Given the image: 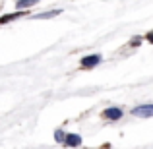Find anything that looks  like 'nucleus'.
<instances>
[{
  "instance_id": "1",
  "label": "nucleus",
  "mask_w": 153,
  "mask_h": 149,
  "mask_svg": "<svg viewBox=\"0 0 153 149\" xmlns=\"http://www.w3.org/2000/svg\"><path fill=\"white\" fill-rule=\"evenodd\" d=\"M132 114L140 116V118H149V116H153V105H140L132 110Z\"/></svg>"
},
{
  "instance_id": "2",
  "label": "nucleus",
  "mask_w": 153,
  "mask_h": 149,
  "mask_svg": "<svg viewBox=\"0 0 153 149\" xmlns=\"http://www.w3.org/2000/svg\"><path fill=\"white\" fill-rule=\"evenodd\" d=\"M122 108H118V107H108V108H105L103 110V116L107 120H120L122 118Z\"/></svg>"
},
{
  "instance_id": "3",
  "label": "nucleus",
  "mask_w": 153,
  "mask_h": 149,
  "mask_svg": "<svg viewBox=\"0 0 153 149\" xmlns=\"http://www.w3.org/2000/svg\"><path fill=\"white\" fill-rule=\"evenodd\" d=\"M99 62H101V54L85 56V58H82V68H95Z\"/></svg>"
},
{
  "instance_id": "4",
  "label": "nucleus",
  "mask_w": 153,
  "mask_h": 149,
  "mask_svg": "<svg viewBox=\"0 0 153 149\" xmlns=\"http://www.w3.org/2000/svg\"><path fill=\"white\" fill-rule=\"evenodd\" d=\"M64 145H68V147H79V145H82V136H78V134H66Z\"/></svg>"
},
{
  "instance_id": "5",
  "label": "nucleus",
  "mask_w": 153,
  "mask_h": 149,
  "mask_svg": "<svg viewBox=\"0 0 153 149\" xmlns=\"http://www.w3.org/2000/svg\"><path fill=\"white\" fill-rule=\"evenodd\" d=\"M22 16H25V12H23V10H18V12H14V14L0 16V23H8V21H12V19H18V18H22Z\"/></svg>"
},
{
  "instance_id": "6",
  "label": "nucleus",
  "mask_w": 153,
  "mask_h": 149,
  "mask_svg": "<svg viewBox=\"0 0 153 149\" xmlns=\"http://www.w3.org/2000/svg\"><path fill=\"white\" fill-rule=\"evenodd\" d=\"M35 4H39V0H18V2H16V8H18V10H27V8L35 6Z\"/></svg>"
},
{
  "instance_id": "7",
  "label": "nucleus",
  "mask_w": 153,
  "mask_h": 149,
  "mask_svg": "<svg viewBox=\"0 0 153 149\" xmlns=\"http://www.w3.org/2000/svg\"><path fill=\"white\" fill-rule=\"evenodd\" d=\"M60 10H51V12H45V14H39L35 16V19H47V18H54V16H58Z\"/></svg>"
},
{
  "instance_id": "8",
  "label": "nucleus",
  "mask_w": 153,
  "mask_h": 149,
  "mask_svg": "<svg viewBox=\"0 0 153 149\" xmlns=\"http://www.w3.org/2000/svg\"><path fill=\"white\" fill-rule=\"evenodd\" d=\"M54 139H56L58 143H64V139H66V134H64L62 130H56V132H54Z\"/></svg>"
},
{
  "instance_id": "9",
  "label": "nucleus",
  "mask_w": 153,
  "mask_h": 149,
  "mask_svg": "<svg viewBox=\"0 0 153 149\" xmlns=\"http://www.w3.org/2000/svg\"><path fill=\"white\" fill-rule=\"evenodd\" d=\"M147 41H149L151 45H153V31H149V33H147Z\"/></svg>"
}]
</instances>
